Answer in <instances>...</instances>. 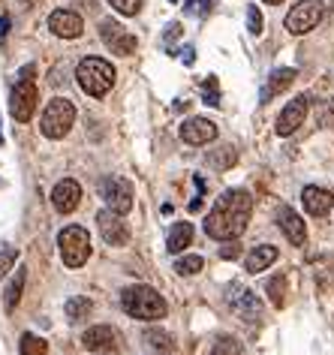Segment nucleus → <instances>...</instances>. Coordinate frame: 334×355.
Wrapping results in <instances>:
<instances>
[{
  "label": "nucleus",
  "mask_w": 334,
  "mask_h": 355,
  "mask_svg": "<svg viewBox=\"0 0 334 355\" xmlns=\"http://www.w3.org/2000/svg\"><path fill=\"white\" fill-rule=\"evenodd\" d=\"M253 214V199L247 190H226L223 196L214 202L211 214L205 220V235L217 238V241H232L238 238L250 223Z\"/></svg>",
  "instance_id": "f257e3e1"
},
{
  "label": "nucleus",
  "mask_w": 334,
  "mask_h": 355,
  "mask_svg": "<svg viewBox=\"0 0 334 355\" xmlns=\"http://www.w3.org/2000/svg\"><path fill=\"white\" fill-rule=\"evenodd\" d=\"M115 67L103 58H85L76 67V82L87 96H105L115 85Z\"/></svg>",
  "instance_id": "f03ea898"
},
{
  "label": "nucleus",
  "mask_w": 334,
  "mask_h": 355,
  "mask_svg": "<svg viewBox=\"0 0 334 355\" xmlns=\"http://www.w3.org/2000/svg\"><path fill=\"white\" fill-rule=\"evenodd\" d=\"M121 307L124 313L136 316V319H163L166 316V301L154 286H130L121 295Z\"/></svg>",
  "instance_id": "7ed1b4c3"
},
{
  "label": "nucleus",
  "mask_w": 334,
  "mask_h": 355,
  "mask_svg": "<svg viewBox=\"0 0 334 355\" xmlns=\"http://www.w3.org/2000/svg\"><path fill=\"white\" fill-rule=\"evenodd\" d=\"M58 250L67 268H82L91 256V235L85 226H64L58 235Z\"/></svg>",
  "instance_id": "20e7f679"
},
{
  "label": "nucleus",
  "mask_w": 334,
  "mask_h": 355,
  "mask_svg": "<svg viewBox=\"0 0 334 355\" xmlns=\"http://www.w3.org/2000/svg\"><path fill=\"white\" fill-rule=\"evenodd\" d=\"M76 123V105L67 100V96H55L46 112H42V121H39V130L46 139H64Z\"/></svg>",
  "instance_id": "39448f33"
},
{
  "label": "nucleus",
  "mask_w": 334,
  "mask_h": 355,
  "mask_svg": "<svg viewBox=\"0 0 334 355\" xmlns=\"http://www.w3.org/2000/svg\"><path fill=\"white\" fill-rule=\"evenodd\" d=\"M100 193H103V199L109 202V208L115 211V214H130V211H133L136 190H133V184H130L127 178L109 175V178H105V181L100 184Z\"/></svg>",
  "instance_id": "423d86ee"
},
{
  "label": "nucleus",
  "mask_w": 334,
  "mask_h": 355,
  "mask_svg": "<svg viewBox=\"0 0 334 355\" xmlns=\"http://www.w3.org/2000/svg\"><path fill=\"white\" fill-rule=\"evenodd\" d=\"M322 12H325L322 0H298L286 15V31L295 33V37H301V33L313 31L316 24L322 21Z\"/></svg>",
  "instance_id": "0eeeda50"
},
{
  "label": "nucleus",
  "mask_w": 334,
  "mask_h": 355,
  "mask_svg": "<svg viewBox=\"0 0 334 355\" xmlns=\"http://www.w3.org/2000/svg\"><path fill=\"white\" fill-rule=\"evenodd\" d=\"M37 103H39V94H37V85L33 78H21L19 85L12 87V96H10V114L15 121L28 123L37 112Z\"/></svg>",
  "instance_id": "6e6552de"
},
{
  "label": "nucleus",
  "mask_w": 334,
  "mask_h": 355,
  "mask_svg": "<svg viewBox=\"0 0 334 355\" xmlns=\"http://www.w3.org/2000/svg\"><path fill=\"white\" fill-rule=\"evenodd\" d=\"M100 37L112 49V55H121V58L136 55V37L127 28H121L118 21H112V19L100 21Z\"/></svg>",
  "instance_id": "1a4fd4ad"
},
{
  "label": "nucleus",
  "mask_w": 334,
  "mask_h": 355,
  "mask_svg": "<svg viewBox=\"0 0 334 355\" xmlns=\"http://www.w3.org/2000/svg\"><path fill=\"white\" fill-rule=\"evenodd\" d=\"M96 226H100V235L109 247H124L130 241V226L124 223V214H115L112 208L96 214Z\"/></svg>",
  "instance_id": "9d476101"
},
{
  "label": "nucleus",
  "mask_w": 334,
  "mask_h": 355,
  "mask_svg": "<svg viewBox=\"0 0 334 355\" xmlns=\"http://www.w3.org/2000/svg\"><path fill=\"white\" fill-rule=\"evenodd\" d=\"M229 307H232V313H238L244 319V322H256V319L262 316L259 298L253 295L250 289H244L241 283H232V289H229Z\"/></svg>",
  "instance_id": "9b49d317"
},
{
  "label": "nucleus",
  "mask_w": 334,
  "mask_h": 355,
  "mask_svg": "<svg viewBox=\"0 0 334 355\" xmlns=\"http://www.w3.org/2000/svg\"><path fill=\"white\" fill-rule=\"evenodd\" d=\"M49 31L60 40H78L85 31V21H82V15L73 10H55L49 15Z\"/></svg>",
  "instance_id": "f8f14e48"
},
{
  "label": "nucleus",
  "mask_w": 334,
  "mask_h": 355,
  "mask_svg": "<svg viewBox=\"0 0 334 355\" xmlns=\"http://www.w3.org/2000/svg\"><path fill=\"white\" fill-rule=\"evenodd\" d=\"M304 118H307V96H295L292 103H286V109L280 112L277 118V136H292L298 127H304Z\"/></svg>",
  "instance_id": "ddd939ff"
},
{
  "label": "nucleus",
  "mask_w": 334,
  "mask_h": 355,
  "mask_svg": "<svg viewBox=\"0 0 334 355\" xmlns=\"http://www.w3.org/2000/svg\"><path fill=\"white\" fill-rule=\"evenodd\" d=\"M78 199H82V187H78L73 178L58 181V187L51 190V205H55L58 214H73L78 208Z\"/></svg>",
  "instance_id": "4468645a"
},
{
  "label": "nucleus",
  "mask_w": 334,
  "mask_h": 355,
  "mask_svg": "<svg viewBox=\"0 0 334 355\" xmlns=\"http://www.w3.org/2000/svg\"><path fill=\"white\" fill-rule=\"evenodd\" d=\"M181 139L187 145H208L217 139V123L208 118H190L181 123Z\"/></svg>",
  "instance_id": "2eb2a0df"
},
{
  "label": "nucleus",
  "mask_w": 334,
  "mask_h": 355,
  "mask_svg": "<svg viewBox=\"0 0 334 355\" xmlns=\"http://www.w3.org/2000/svg\"><path fill=\"white\" fill-rule=\"evenodd\" d=\"M82 346L87 352H115L118 349V334L109 325H94L82 334Z\"/></svg>",
  "instance_id": "dca6fc26"
},
{
  "label": "nucleus",
  "mask_w": 334,
  "mask_h": 355,
  "mask_svg": "<svg viewBox=\"0 0 334 355\" xmlns=\"http://www.w3.org/2000/svg\"><path fill=\"white\" fill-rule=\"evenodd\" d=\"M277 226L283 229V232H286V238H289V241H292L295 247H301V244L307 241V229H304V220L298 217V214H295V211L289 208V205H283V208L277 211Z\"/></svg>",
  "instance_id": "f3484780"
},
{
  "label": "nucleus",
  "mask_w": 334,
  "mask_h": 355,
  "mask_svg": "<svg viewBox=\"0 0 334 355\" xmlns=\"http://www.w3.org/2000/svg\"><path fill=\"white\" fill-rule=\"evenodd\" d=\"M301 202H304V211H307V214L325 217V214L331 211V205H334V196H331L328 190H322V187H304Z\"/></svg>",
  "instance_id": "a211bd4d"
},
{
  "label": "nucleus",
  "mask_w": 334,
  "mask_h": 355,
  "mask_svg": "<svg viewBox=\"0 0 334 355\" xmlns=\"http://www.w3.org/2000/svg\"><path fill=\"white\" fill-rule=\"evenodd\" d=\"M292 82H295V69H289V67L274 69V73H271V78H268V87L262 91V103H268L274 94H283Z\"/></svg>",
  "instance_id": "6ab92c4d"
},
{
  "label": "nucleus",
  "mask_w": 334,
  "mask_h": 355,
  "mask_svg": "<svg viewBox=\"0 0 334 355\" xmlns=\"http://www.w3.org/2000/svg\"><path fill=\"white\" fill-rule=\"evenodd\" d=\"M274 259H277V247L262 244V247H256V250L247 256V259H244V268H247L250 274H256V271H265Z\"/></svg>",
  "instance_id": "aec40b11"
},
{
  "label": "nucleus",
  "mask_w": 334,
  "mask_h": 355,
  "mask_svg": "<svg viewBox=\"0 0 334 355\" xmlns=\"http://www.w3.org/2000/svg\"><path fill=\"white\" fill-rule=\"evenodd\" d=\"M91 310H94V304H91V298H85V295H73L64 304V313L69 322H85V319L91 316Z\"/></svg>",
  "instance_id": "412c9836"
},
{
  "label": "nucleus",
  "mask_w": 334,
  "mask_h": 355,
  "mask_svg": "<svg viewBox=\"0 0 334 355\" xmlns=\"http://www.w3.org/2000/svg\"><path fill=\"white\" fill-rule=\"evenodd\" d=\"M190 241H193V223H175L166 247H169V253H181L184 247H190Z\"/></svg>",
  "instance_id": "4be33fe9"
},
{
  "label": "nucleus",
  "mask_w": 334,
  "mask_h": 355,
  "mask_svg": "<svg viewBox=\"0 0 334 355\" xmlns=\"http://www.w3.org/2000/svg\"><path fill=\"white\" fill-rule=\"evenodd\" d=\"M208 166L211 168H217V172H223V168H229L235 159H238V154H235V148L232 145H220V148H214V150H208Z\"/></svg>",
  "instance_id": "5701e85b"
},
{
  "label": "nucleus",
  "mask_w": 334,
  "mask_h": 355,
  "mask_svg": "<svg viewBox=\"0 0 334 355\" xmlns=\"http://www.w3.org/2000/svg\"><path fill=\"white\" fill-rule=\"evenodd\" d=\"M24 280H28V268H19L15 271V280L6 286V295H3V304H6V310H15V304L21 301V292H24Z\"/></svg>",
  "instance_id": "b1692460"
},
{
  "label": "nucleus",
  "mask_w": 334,
  "mask_h": 355,
  "mask_svg": "<svg viewBox=\"0 0 334 355\" xmlns=\"http://www.w3.org/2000/svg\"><path fill=\"white\" fill-rule=\"evenodd\" d=\"M21 355H46L49 352V343L37 334H21V343H19Z\"/></svg>",
  "instance_id": "393cba45"
},
{
  "label": "nucleus",
  "mask_w": 334,
  "mask_h": 355,
  "mask_svg": "<svg viewBox=\"0 0 334 355\" xmlns=\"http://www.w3.org/2000/svg\"><path fill=\"white\" fill-rule=\"evenodd\" d=\"M268 298L274 307H283L286 304V277L283 274H277V277L268 280Z\"/></svg>",
  "instance_id": "a878e982"
},
{
  "label": "nucleus",
  "mask_w": 334,
  "mask_h": 355,
  "mask_svg": "<svg viewBox=\"0 0 334 355\" xmlns=\"http://www.w3.org/2000/svg\"><path fill=\"white\" fill-rule=\"evenodd\" d=\"M145 340H148V346H154V349H160V352H172V349H175L172 337L166 334V331H157V328L145 331Z\"/></svg>",
  "instance_id": "bb28decb"
},
{
  "label": "nucleus",
  "mask_w": 334,
  "mask_h": 355,
  "mask_svg": "<svg viewBox=\"0 0 334 355\" xmlns=\"http://www.w3.org/2000/svg\"><path fill=\"white\" fill-rule=\"evenodd\" d=\"M175 271L181 274V277H193V274L202 271V256H184V259L175 262Z\"/></svg>",
  "instance_id": "cd10ccee"
},
{
  "label": "nucleus",
  "mask_w": 334,
  "mask_h": 355,
  "mask_svg": "<svg viewBox=\"0 0 334 355\" xmlns=\"http://www.w3.org/2000/svg\"><path fill=\"white\" fill-rule=\"evenodd\" d=\"M211 355H241V343L235 337H220V340L211 346Z\"/></svg>",
  "instance_id": "c85d7f7f"
},
{
  "label": "nucleus",
  "mask_w": 334,
  "mask_h": 355,
  "mask_svg": "<svg viewBox=\"0 0 334 355\" xmlns=\"http://www.w3.org/2000/svg\"><path fill=\"white\" fill-rule=\"evenodd\" d=\"M112 6L121 12V15H139V10H142V0H109Z\"/></svg>",
  "instance_id": "c756f323"
},
{
  "label": "nucleus",
  "mask_w": 334,
  "mask_h": 355,
  "mask_svg": "<svg viewBox=\"0 0 334 355\" xmlns=\"http://www.w3.org/2000/svg\"><path fill=\"white\" fill-rule=\"evenodd\" d=\"M262 12H259V6H247V31L253 33V37H259L262 33Z\"/></svg>",
  "instance_id": "7c9ffc66"
},
{
  "label": "nucleus",
  "mask_w": 334,
  "mask_h": 355,
  "mask_svg": "<svg viewBox=\"0 0 334 355\" xmlns=\"http://www.w3.org/2000/svg\"><path fill=\"white\" fill-rule=\"evenodd\" d=\"M15 259H19V250H15V247H3V250H0V277L12 268Z\"/></svg>",
  "instance_id": "2f4dec72"
},
{
  "label": "nucleus",
  "mask_w": 334,
  "mask_h": 355,
  "mask_svg": "<svg viewBox=\"0 0 334 355\" xmlns=\"http://www.w3.org/2000/svg\"><path fill=\"white\" fill-rule=\"evenodd\" d=\"M205 103L208 105H220V96H217V78L211 76L205 82Z\"/></svg>",
  "instance_id": "473e14b6"
},
{
  "label": "nucleus",
  "mask_w": 334,
  "mask_h": 355,
  "mask_svg": "<svg viewBox=\"0 0 334 355\" xmlns=\"http://www.w3.org/2000/svg\"><path fill=\"white\" fill-rule=\"evenodd\" d=\"M238 256H241V247H238L235 238H232V241H226V247L220 250V259H238Z\"/></svg>",
  "instance_id": "72a5a7b5"
},
{
  "label": "nucleus",
  "mask_w": 334,
  "mask_h": 355,
  "mask_svg": "<svg viewBox=\"0 0 334 355\" xmlns=\"http://www.w3.org/2000/svg\"><path fill=\"white\" fill-rule=\"evenodd\" d=\"M319 123H322V127H331V123H334V100H328V105L319 112Z\"/></svg>",
  "instance_id": "f704fd0d"
},
{
  "label": "nucleus",
  "mask_w": 334,
  "mask_h": 355,
  "mask_svg": "<svg viewBox=\"0 0 334 355\" xmlns=\"http://www.w3.org/2000/svg\"><path fill=\"white\" fill-rule=\"evenodd\" d=\"M181 60H184V64H193V60H196V51H193L190 46L181 49Z\"/></svg>",
  "instance_id": "c9c22d12"
},
{
  "label": "nucleus",
  "mask_w": 334,
  "mask_h": 355,
  "mask_svg": "<svg viewBox=\"0 0 334 355\" xmlns=\"http://www.w3.org/2000/svg\"><path fill=\"white\" fill-rule=\"evenodd\" d=\"M6 33H10V19H6V15H0V40H3Z\"/></svg>",
  "instance_id": "e433bc0d"
},
{
  "label": "nucleus",
  "mask_w": 334,
  "mask_h": 355,
  "mask_svg": "<svg viewBox=\"0 0 334 355\" xmlns=\"http://www.w3.org/2000/svg\"><path fill=\"white\" fill-rule=\"evenodd\" d=\"M196 3H199V0H184V6H187V12H196Z\"/></svg>",
  "instance_id": "4c0bfd02"
},
{
  "label": "nucleus",
  "mask_w": 334,
  "mask_h": 355,
  "mask_svg": "<svg viewBox=\"0 0 334 355\" xmlns=\"http://www.w3.org/2000/svg\"><path fill=\"white\" fill-rule=\"evenodd\" d=\"M265 3H280V0H265Z\"/></svg>",
  "instance_id": "58836bf2"
}]
</instances>
